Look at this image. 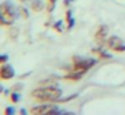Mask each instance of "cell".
<instances>
[{
    "label": "cell",
    "mask_w": 125,
    "mask_h": 115,
    "mask_svg": "<svg viewBox=\"0 0 125 115\" xmlns=\"http://www.w3.org/2000/svg\"><path fill=\"white\" fill-rule=\"evenodd\" d=\"M62 96V89L55 85H46V87H39L31 92V98L35 100L44 103V101H57Z\"/></svg>",
    "instance_id": "1"
},
{
    "label": "cell",
    "mask_w": 125,
    "mask_h": 115,
    "mask_svg": "<svg viewBox=\"0 0 125 115\" xmlns=\"http://www.w3.org/2000/svg\"><path fill=\"white\" fill-rule=\"evenodd\" d=\"M1 10V18H0V25L1 26H11L14 23V20L18 16V10L15 8V6L12 4L11 0H6L0 6Z\"/></svg>",
    "instance_id": "2"
},
{
    "label": "cell",
    "mask_w": 125,
    "mask_h": 115,
    "mask_svg": "<svg viewBox=\"0 0 125 115\" xmlns=\"http://www.w3.org/2000/svg\"><path fill=\"white\" fill-rule=\"evenodd\" d=\"M95 64H97V60H94V58H83V57H79V56H74L71 72L83 76V74L86 73L90 68H93Z\"/></svg>",
    "instance_id": "3"
},
{
    "label": "cell",
    "mask_w": 125,
    "mask_h": 115,
    "mask_svg": "<svg viewBox=\"0 0 125 115\" xmlns=\"http://www.w3.org/2000/svg\"><path fill=\"white\" fill-rule=\"evenodd\" d=\"M30 112L35 115H49V114H58V112H61V110L55 104H39V106L32 107L30 110Z\"/></svg>",
    "instance_id": "4"
},
{
    "label": "cell",
    "mask_w": 125,
    "mask_h": 115,
    "mask_svg": "<svg viewBox=\"0 0 125 115\" xmlns=\"http://www.w3.org/2000/svg\"><path fill=\"white\" fill-rule=\"evenodd\" d=\"M106 46H108L109 50H112L114 53H124L125 52V42L120 37H116V35L109 37L108 41H106Z\"/></svg>",
    "instance_id": "5"
},
{
    "label": "cell",
    "mask_w": 125,
    "mask_h": 115,
    "mask_svg": "<svg viewBox=\"0 0 125 115\" xmlns=\"http://www.w3.org/2000/svg\"><path fill=\"white\" fill-rule=\"evenodd\" d=\"M108 33H109L108 26L101 25L100 27L97 29V31H95V35H94L95 42H97L98 45H104V43H106V41H108Z\"/></svg>",
    "instance_id": "6"
},
{
    "label": "cell",
    "mask_w": 125,
    "mask_h": 115,
    "mask_svg": "<svg viewBox=\"0 0 125 115\" xmlns=\"http://www.w3.org/2000/svg\"><path fill=\"white\" fill-rule=\"evenodd\" d=\"M12 77H15L14 68L11 65H8L7 62L1 64V66H0V79L3 81H6V80H11Z\"/></svg>",
    "instance_id": "7"
},
{
    "label": "cell",
    "mask_w": 125,
    "mask_h": 115,
    "mask_svg": "<svg viewBox=\"0 0 125 115\" xmlns=\"http://www.w3.org/2000/svg\"><path fill=\"white\" fill-rule=\"evenodd\" d=\"M31 10H32L34 12H41L44 10V3L42 1V0H32L31 1Z\"/></svg>",
    "instance_id": "8"
},
{
    "label": "cell",
    "mask_w": 125,
    "mask_h": 115,
    "mask_svg": "<svg viewBox=\"0 0 125 115\" xmlns=\"http://www.w3.org/2000/svg\"><path fill=\"white\" fill-rule=\"evenodd\" d=\"M66 22H67V29L70 30V29L74 27V25H75V19L73 18V12H71V10H67L66 11Z\"/></svg>",
    "instance_id": "9"
},
{
    "label": "cell",
    "mask_w": 125,
    "mask_h": 115,
    "mask_svg": "<svg viewBox=\"0 0 125 115\" xmlns=\"http://www.w3.org/2000/svg\"><path fill=\"white\" fill-rule=\"evenodd\" d=\"M92 53H93V54H95V56H98L100 58H110V56H109L106 52H104V50L101 49V47L93 49V50H92Z\"/></svg>",
    "instance_id": "10"
},
{
    "label": "cell",
    "mask_w": 125,
    "mask_h": 115,
    "mask_svg": "<svg viewBox=\"0 0 125 115\" xmlns=\"http://www.w3.org/2000/svg\"><path fill=\"white\" fill-rule=\"evenodd\" d=\"M18 12H19V15L23 18V19H28V18H30V12H28V10L26 8V7H23V6L18 7Z\"/></svg>",
    "instance_id": "11"
},
{
    "label": "cell",
    "mask_w": 125,
    "mask_h": 115,
    "mask_svg": "<svg viewBox=\"0 0 125 115\" xmlns=\"http://www.w3.org/2000/svg\"><path fill=\"white\" fill-rule=\"evenodd\" d=\"M81 77H82L81 74L74 73V72H71V71H70V73H69V74H66V76L63 77V80H71V81H75V80H79Z\"/></svg>",
    "instance_id": "12"
},
{
    "label": "cell",
    "mask_w": 125,
    "mask_h": 115,
    "mask_svg": "<svg viewBox=\"0 0 125 115\" xmlns=\"http://www.w3.org/2000/svg\"><path fill=\"white\" fill-rule=\"evenodd\" d=\"M62 25H63V20H58V22H55L52 25V29L55 31H58V33H62Z\"/></svg>",
    "instance_id": "13"
},
{
    "label": "cell",
    "mask_w": 125,
    "mask_h": 115,
    "mask_svg": "<svg viewBox=\"0 0 125 115\" xmlns=\"http://www.w3.org/2000/svg\"><path fill=\"white\" fill-rule=\"evenodd\" d=\"M18 33H19V30H18L16 27H11L8 30V35L11 37V39H15L18 37Z\"/></svg>",
    "instance_id": "14"
},
{
    "label": "cell",
    "mask_w": 125,
    "mask_h": 115,
    "mask_svg": "<svg viewBox=\"0 0 125 115\" xmlns=\"http://www.w3.org/2000/svg\"><path fill=\"white\" fill-rule=\"evenodd\" d=\"M10 98H11V101H12V103H18V101H19V99H20V95L16 92V91H12Z\"/></svg>",
    "instance_id": "15"
},
{
    "label": "cell",
    "mask_w": 125,
    "mask_h": 115,
    "mask_svg": "<svg viewBox=\"0 0 125 115\" xmlns=\"http://www.w3.org/2000/svg\"><path fill=\"white\" fill-rule=\"evenodd\" d=\"M49 3H50V6H49V8H47V11L52 12V10L55 8V3H57V0H49Z\"/></svg>",
    "instance_id": "16"
},
{
    "label": "cell",
    "mask_w": 125,
    "mask_h": 115,
    "mask_svg": "<svg viewBox=\"0 0 125 115\" xmlns=\"http://www.w3.org/2000/svg\"><path fill=\"white\" fill-rule=\"evenodd\" d=\"M4 114L6 115H14L15 114V108L14 107H7V108L4 110Z\"/></svg>",
    "instance_id": "17"
},
{
    "label": "cell",
    "mask_w": 125,
    "mask_h": 115,
    "mask_svg": "<svg viewBox=\"0 0 125 115\" xmlns=\"http://www.w3.org/2000/svg\"><path fill=\"white\" fill-rule=\"evenodd\" d=\"M8 61V54H1L0 56V62L1 64H6Z\"/></svg>",
    "instance_id": "18"
},
{
    "label": "cell",
    "mask_w": 125,
    "mask_h": 115,
    "mask_svg": "<svg viewBox=\"0 0 125 115\" xmlns=\"http://www.w3.org/2000/svg\"><path fill=\"white\" fill-rule=\"evenodd\" d=\"M23 88V84H16L15 87H12V91H18V89H22Z\"/></svg>",
    "instance_id": "19"
},
{
    "label": "cell",
    "mask_w": 125,
    "mask_h": 115,
    "mask_svg": "<svg viewBox=\"0 0 125 115\" xmlns=\"http://www.w3.org/2000/svg\"><path fill=\"white\" fill-rule=\"evenodd\" d=\"M71 1H73V0H63V6H69Z\"/></svg>",
    "instance_id": "20"
},
{
    "label": "cell",
    "mask_w": 125,
    "mask_h": 115,
    "mask_svg": "<svg viewBox=\"0 0 125 115\" xmlns=\"http://www.w3.org/2000/svg\"><path fill=\"white\" fill-rule=\"evenodd\" d=\"M20 114H27V111H26L24 108H22V110H20Z\"/></svg>",
    "instance_id": "21"
},
{
    "label": "cell",
    "mask_w": 125,
    "mask_h": 115,
    "mask_svg": "<svg viewBox=\"0 0 125 115\" xmlns=\"http://www.w3.org/2000/svg\"><path fill=\"white\" fill-rule=\"evenodd\" d=\"M19 1H22V3H26V1H32V0H19Z\"/></svg>",
    "instance_id": "22"
}]
</instances>
